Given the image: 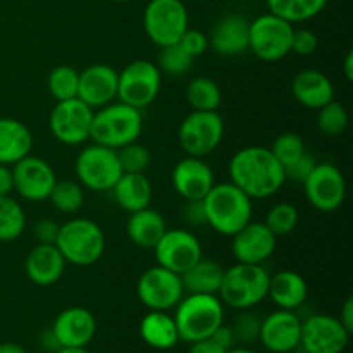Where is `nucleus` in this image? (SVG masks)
<instances>
[{
	"mask_svg": "<svg viewBox=\"0 0 353 353\" xmlns=\"http://www.w3.org/2000/svg\"><path fill=\"white\" fill-rule=\"evenodd\" d=\"M54 353H90V352L86 350V348H68V347H62V348H59V350L54 352Z\"/></svg>",
	"mask_w": 353,
	"mask_h": 353,
	"instance_id": "54",
	"label": "nucleus"
},
{
	"mask_svg": "<svg viewBox=\"0 0 353 353\" xmlns=\"http://www.w3.org/2000/svg\"><path fill=\"white\" fill-rule=\"evenodd\" d=\"M269 150L272 152V155L276 157V161L281 164V168L285 169L286 165H290L292 162H295L296 159L302 157L307 152L305 141L302 140V137L293 131H286L276 137V140L272 141V145L269 147Z\"/></svg>",
	"mask_w": 353,
	"mask_h": 353,
	"instance_id": "40",
	"label": "nucleus"
},
{
	"mask_svg": "<svg viewBox=\"0 0 353 353\" xmlns=\"http://www.w3.org/2000/svg\"><path fill=\"white\" fill-rule=\"evenodd\" d=\"M185 97L192 110H219L223 103L221 86L207 76H196L188 83Z\"/></svg>",
	"mask_w": 353,
	"mask_h": 353,
	"instance_id": "33",
	"label": "nucleus"
},
{
	"mask_svg": "<svg viewBox=\"0 0 353 353\" xmlns=\"http://www.w3.org/2000/svg\"><path fill=\"white\" fill-rule=\"evenodd\" d=\"M143 28L157 47L178 43L190 28L188 9L183 0H150L145 7Z\"/></svg>",
	"mask_w": 353,
	"mask_h": 353,
	"instance_id": "11",
	"label": "nucleus"
},
{
	"mask_svg": "<svg viewBox=\"0 0 353 353\" xmlns=\"http://www.w3.org/2000/svg\"><path fill=\"white\" fill-rule=\"evenodd\" d=\"M309 296V285L305 278L292 269H283L269 278L268 299L272 300L278 309L296 310L305 303Z\"/></svg>",
	"mask_w": 353,
	"mask_h": 353,
	"instance_id": "26",
	"label": "nucleus"
},
{
	"mask_svg": "<svg viewBox=\"0 0 353 353\" xmlns=\"http://www.w3.org/2000/svg\"><path fill=\"white\" fill-rule=\"evenodd\" d=\"M265 3L269 12L292 24H299L319 16L326 9L327 0H265Z\"/></svg>",
	"mask_w": 353,
	"mask_h": 353,
	"instance_id": "32",
	"label": "nucleus"
},
{
	"mask_svg": "<svg viewBox=\"0 0 353 353\" xmlns=\"http://www.w3.org/2000/svg\"><path fill=\"white\" fill-rule=\"evenodd\" d=\"M123 172H145L152 164V155L145 145L133 141L117 150Z\"/></svg>",
	"mask_w": 353,
	"mask_h": 353,
	"instance_id": "41",
	"label": "nucleus"
},
{
	"mask_svg": "<svg viewBox=\"0 0 353 353\" xmlns=\"http://www.w3.org/2000/svg\"><path fill=\"white\" fill-rule=\"evenodd\" d=\"M112 2H117V3H124V2H131V0H112Z\"/></svg>",
	"mask_w": 353,
	"mask_h": 353,
	"instance_id": "56",
	"label": "nucleus"
},
{
	"mask_svg": "<svg viewBox=\"0 0 353 353\" xmlns=\"http://www.w3.org/2000/svg\"><path fill=\"white\" fill-rule=\"evenodd\" d=\"M202 202L207 226L223 236L238 233L245 224L250 223L254 214L250 196L231 181L216 183Z\"/></svg>",
	"mask_w": 353,
	"mask_h": 353,
	"instance_id": "2",
	"label": "nucleus"
},
{
	"mask_svg": "<svg viewBox=\"0 0 353 353\" xmlns=\"http://www.w3.org/2000/svg\"><path fill=\"white\" fill-rule=\"evenodd\" d=\"M165 230H168L165 219L152 207L131 212L126 223V234L131 243L145 250H152Z\"/></svg>",
	"mask_w": 353,
	"mask_h": 353,
	"instance_id": "29",
	"label": "nucleus"
},
{
	"mask_svg": "<svg viewBox=\"0 0 353 353\" xmlns=\"http://www.w3.org/2000/svg\"><path fill=\"white\" fill-rule=\"evenodd\" d=\"M338 319H340V323L352 333L353 331V296H348V299L345 300Z\"/></svg>",
	"mask_w": 353,
	"mask_h": 353,
	"instance_id": "51",
	"label": "nucleus"
},
{
	"mask_svg": "<svg viewBox=\"0 0 353 353\" xmlns=\"http://www.w3.org/2000/svg\"><path fill=\"white\" fill-rule=\"evenodd\" d=\"M50 331L61 348H86L97 334V319L85 307H69L55 317Z\"/></svg>",
	"mask_w": 353,
	"mask_h": 353,
	"instance_id": "21",
	"label": "nucleus"
},
{
	"mask_svg": "<svg viewBox=\"0 0 353 353\" xmlns=\"http://www.w3.org/2000/svg\"><path fill=\"white\" fill-rule=\"evenodd\" d=\"M317 159L312 154L305 152L300 159H296L295 162H292L290 165H286L283 171H285L286 181H295V183H303L307 179V176L312 172V169L316 168Z\"/></svg>",
	"mask_w": 353,
	"mask_h": 353,
	"instance_id": "45",
	"label": "nucleus"
},
{
	"mask_svg": "<svg viewBox=\"0 0 353 353\" xmlns=\"http://www.w3.org/2000/svg\"><path fill=\"white\" fill-rule=\"evenodd\" d=\"M295 24L276 14L268 12L250 21L248 50L264 62H278L292 54V40Z\"/></svg>",
	"mask_w": 353,
	"mask_h": 353,
	"instance_id": "8",
	"label": "nucleus"
},
{
	"mask_svg": "<svg viewBox=\"0 0 353 353\" xmlns=\"http://www.w3.org/2000/svg\"><path fill=\"white\" fill-rule=\"evenodd\" d=\"M157 265L181 276L196 261L203 257V248L199 238L188 230H165L154 248Z\"/></svg>",
	"mask_w": 353,
	"mask_h": 353,
	"instance_id": "15",
	"label": "nucleus"
},
{
	"mask_svg": "<svg viewBox=\"0 0 353 353\" xmlns=\"http://www.w3.org/2000/svg\"><path fill=\"white\" fill-rule=\"evenodd\" d=\"M14 192L12 168L0 164V196H7Z\"/></svg>",
	"mask_w": 353,
	"mask_h": 353,
	"instance_id": "50",
	"label": "nucleus"
},
{
	"mask_svg": "<svg viewBox=\"0 0 353 353\" xmlns=\"http://www.w3.org/2000/svg\"><path fill=\"white\" fill-rule=\"evenodd\" d=\"M223 138L224 119L217 110H192L179 124V145L192 157L210 155L219 148Z\"/></svg>",
	"mask_w": 353,
	"mask_h": 353,
	"instance_id": "9",
	"label": "nucleus"
},
{
	"mask_svg": "<svg viewBox=\"0 0 353 353\" xmlns=\"http://www.w3.org/2000/svg\"><path fill=\"white\" fill-rule=\"evenodd\" d=\"M26 230V212L10 195L0 196V241H14Z\"/></svg>",
	"mask_w": 353,
	"mask_h": 353,
	"instance_id": "34",
	"label": "nucleus"
},
{
	"mask_svg": "<svg viewBox=\"0 0 353 353\" xmlns=\"http://www.w3.org/2000/svg\"><path fill=\"white\" fill-rule=\"evenodd\" d=\"M174 323L179 340L186 343L209 338L224 324V305L217 295L188 293L174 307Z\"/></svg>",
	"mask_w": 353,
	"mask_h": 353,
	"instance_id": "5",
	"label": "nucleus"
},
{
	"mask_svg": "<svg viewBox=\"0 0 353 353\" xmlns=\"http://www.w3.org/2000/svg\"><path fill=\"white\" fill-rule=\"evenodd\" d=\"M141 131H143L141 110L117 100L93 112L90 140L93 143L119 150L124 145L140 140Z\"/></svg>",
	"mask_w": 353,
	"mask_h": 353,
	"instance_id": "3",
	"label": "nucleus"
},
{
	"mask_svg": "<svg viewBox=\"0 0 353 353\" xmlns=\"http://www.w3.org/2000/svg\"><path fill=\"white\" fill-rule=\"evenodd\" d=\"M183 216H185L186 223L190 226H202L205 224V210H203V202L202 200H192V202L185 203V209H183Z\"/></svg>",
	"mask_w": 353,
	"mask_h": 353,
	"instance_id": "47",
	"label": "nucleus"
},
{
	"mask_svg": "<svg viewBox=\"0 0 353 353\" xmlns=\"http://www.w3.org/2000/svg\"><path fill=\"white\" fill-rule=\"evenodd\" d=\"M162 72L157 64L145 59L124 65L117 78V100L143 110L152 105L161 93Z\"/></svg>",
	"mask_w": 353,
	"mask_h": 353,
	"instance_id": "10",
	"label": "nucleus"
},
{
	"mask_svg": "<svg viewBox=\"0 0 353 353\" xmlns=\"http://www.w3.org/2000/svg\"><path fill=\"white\" fill-rule=\"evenodd\" d=\"M343 72H345V78H347L348 81H352L353 79V52L352 50L348 52L347 57H345Z\"/></svg>",
	"mask_w": 353,
	"mask_h": 353,
	"instance_id": "53",
	"label": "nucleus"
},
{
	"mask_svg": "<svg viewBox=\"0 0 353 353\" xmlns=\"http://www.w3.org/2000/svg\"><path fill=\"white\" fill-rule=\"evenodd\" d=\"M110 192L117 205L130 214L150 207L154 196V188L145 172H123Z\"/></svg>",
	"mask_w": 353,
	"mask_h": 353,
	"instance_id": "27",
	"label": "nucleus"
},
{
	"mask_svg": "<svg viewBox=\"0 0 353 353\" xmlns=\"http://www.w3.org/2000/svg\"><path fill=\"white\" fill-rule=\"evenodd\" d=\"M76 181L95 193L110 192L123 174L117 150L92 143L81 148L74 161Z\"/></svg>",
	"mask_w": 353,
	"mask_h": 353,
	"instance_id": "7",
	"label": "nucleus"
},
{
	"mask_svg": "<svg viewBox=\"0 0 353 353\" xmlns=\"http://www.w3.org/2000/svg\"><path fill=\"white\" fill-rule=\"evenodd\" d=\"M137 295L148 310L169 312L185 296V286L181 276L155 264L140 276L137 283Z\"/></svg>",
	"mask_w": 353,
	"mask_h": 353,
	"instance_id": "14",
	"label": "nucleus"
},
{
	"mask_svg": "<svg viewBox=\"0 0 353 353\" xmlns=\"http://www.w3.org/2000/svg\"><path fill=\"white\" fill-rule=\"evenodd\" d=\"M0 353H28V350L21 345L7 341V343H0Z\"/></svg>",
	"mask_w": 353,
	"mask_h": 353,
	"instance_id": "52",
	"label": "nucleus"
},
{
	"mask_svg": "<svg viewBox=\"0 0 353 353\" xmlns=\"http://www.w3.org/2000/svg\"><path fill=\"white\" fill-rule=\"evenodd\" d=\"M59 228L61 224L55 223L54 219H48V217H43V219L37 221L33 226V236L38 243L43 245H55L59 234Z\"/></svg>",
	"mask_w": 353,
	"mask_h": 353,
	"instance_id": "46",
	"label": "nucleus"
},
{
	"mask_svg": "<svg viewBox=\"0 0 353 353\" xmlns=\"http://www.w3.org/2000/svg\"><path fill=\"white\" fill-rule=\"evenodd\" d=\"M140 336L155 350H171L179 343L174 317L162 310H148L140 323Z\"/></svg>",
	"mask_w": 353,
	"mask_h": 353,
	"instance_id": "30",
	"label": "nucleus"
},
{
	"mask_svg": "<svg viewBox=\"0 0 353 353\" xmlns=\"http://www.w3.org/2000/svg\"><path fill=\"white\" fill-rule=\"evenodd\" d=\"M302 319L295 310L278 309L261 321L259 341L272 353H290L300 347Z\"/></svg>",
	"mask_w": 353,
	"mask_h": 353,
	"instance_id": "19",
	"label": "nucleus"
},
{
	"mask_svg": "<svg viewBox=\"0 0 353 353\" xmlns=\"http://www.w3.org/2000/svg\"><path fill=\"white\" fill-rule=\"evenodd\" d=\"M317 47H319V38H317V34L314 31L307 30V28H300V30L293 31V54L300 55V57H309V55L316 54Z\"/></svg>",
	"mask_w": 353,
	"mask_h": 353,
	"instance_id": "44",
	"label": "nucleus"
},
{
	"mask_svg": "<svg viewBox=\"0 0 353 353\" xmlns=\"http://www.w3.org/2000/svg\"><path fill=\"white\" fill-rule=\"evenodd\" d=\"M228 171L230 181L252 200L271 199L286 183L281 164L276 161L269 147L262 145L240 148L231 157Z\"/></svg>",
	"mask_w": 353,
	"mask_h": 353,
	"instance_id": "1",
	"label": "nucleus"
},
{
	"mask_svg": "<svg viewBox=\"0 0 353 353\" xmlns=\"http://www.w3.org/2000/svg\"><path fill=\"white\" fill-rule=\"evenodd\" d=\"M271 272L264 264H241L236 262L224 269L217 296L224 307L234 310H250L268 299Z\"/></svg>",
	"mask_w": 353,
	"mask_h": 353,
	"instance_id": "4",
	"label": "nucleus"
},
{
	"mask_svg": "<svg viewBox=\"0 0 353 353\" xmlns=\"http://www.w3.org/2000/svg\"><path fill=\"white\" fill-rule=\"evenodd\" d=\"M105 243V233L95 221L74 217L61 224L55 247L68 264L88 268L103 257Z\"/></svg>",
	"mask_w": 353,
	"mask_h": 353,
	"instance_id": "6",
	"label": "nucleus"
},
{
	"mask_svg": "<svg viewBox=\"0 0 353 353\" xmlns=\"http://www.w3.org/2000/svg\"><path fill=\"white\" fill-rule=\"evenodd\" d=\"M228 353H259L255 350H250V348H231V350H228Z\"/></svg>",
	"mask_w": 353,
	"mask_h": 353,
	"instance_id": "55",
	"label": "nucleus"
},
{
	"mask_svg": "<svg viewBox=\"0 0 353 353\" xmlns=\"http://www.w3.org/2000/svg\"><path fill=\"white\" fill-rule=\"evenodd\" d=\"M171 181L174 192L185 202H192L205 199L207 193L216 185V176L203 159L186 155L172 168Z\"/></svg>",
	"mask_w": 353,
	"mask_h": 353,
	"instance_id": "20",
	"label": "nucleus"
},
{
	"mask_svg": "<svg viewBox=\"0 0 353 353\" xmlns=\"http://www.w3.org/2000/svg\"><path fill=\"white\" fill-rule=\"evenodd\" d=\"M12 168L14 192L26 202H45L50 196L57 174L50 162L34 155H26Z\"/></svg>",
	"mask_w": 353,
	"mask_h": 353,
	"instance_id": "16",
	"label": "nucleus"
},
{
	"mask_svg": "<svg viewBox=\"0 0 353 353\" xmlns=\"http://www.w3.org/2000/svg\"><path fill=\"white\" fill-rule=\"evenodd\" d=\"M188 353H228V350L217 345L212 338H203V340L190 343Z\"/></svg>",
	"mask_w": 353,
	"mask_h": 353,
	"instance_id": "49",
	"label": "nucleus"
},
{
	"mask_svg": "<svg viewBox=\"0 0 353 353\" xmlns=\"http://www.w3.org/2000/svg\"><path fill=\"white\" fill-rule=\"evenodd\" d=\"M224 268L212 259H200L181 274L185 293H205L217 295L223 281Z\"/></svg>",
	"mask_w": 353,
	"mask_h": 353,
	"instance_id": "31",
	"label": "nucleus"
},
{
	"mask_svg": "<svg viewBox=\"0 0 353 353\" xmlns=\"http://www.w3.org/2000/svg\"><path fill=\"white\" fill-rule=\"evenodd\" d=\"M48 200L55 210L71 216L79 212L85 205V188L74 179H62V181L57 179Z\"/></svg>",
	"mask_w": 353,
	"mask_h": 353,
	"instance_id": "35",
	"label": "nucleus"
},
{
	"mask_svg": "<svg viewBox=\"0 0 353 353\" xmlns=\"http://www.w3.org/2000/svg\"><path fill=\"white\" fill-rule=\"evenodd\" d=\"M195 59L190 57L179 43L168 45V47H159L157 68L159 71L169 76H183L192 69Z\"/></svg>",
	"mask_w": 353,
	"mask_h": 353,
	"instance_id": "39",
	"label": "nucleus"
},
{
	"mask_svg": "<svg viewBox=\"0 0 353 353\" xmlns=\"http://www.w3.org/2000/svg\"><path fill=\"white\" fill-rule=\"evenodd\" d=\"M293 99L302 107L319 110L334 100V85L330 76L317 69H303L296 72L292 81Z\"/></svg>",
	"mask_w": 353,
	"mask_h": 353,
	"instance_id": "25",
	"label": "nucleus"
},
{
	"mask_svg": "<svg viewBox=\"0 0 353 353\" xmlns=\"http://www.w3.org/2000/svg\"><path fill=\"white\" fill-rule=\"evenodd\" d=\"M119 72L109 64H92L79 71L78 99L93 110L117 99Z\"/></svg>",
	"mask_w": 353,
	"mask_h": 353,
	"instance_id": "22",
	"label": "nucleus"
},
{
	"mask_svg": "<svg viewBox=\"0 0 353 353\" xmlns=\"http://www.w3.org/2000/svg\"><path fill=\"white\" fill-rule=\"evenodd\" d=\"M68 262L55 245H34L26 255L24 271L28 279L37 286H54L61 281L65 272Z\"/></svg>",
	"mask_w": 353,
	"mask_h": 353,
	"instance_id": "24",
	"label": "nucleus"
},
{
	"mask_svg": "<svg viewBox=\"0 0 353 353\" xmlns=\"http://www.w3.org/2000/svg\"><path fill=\"white\" fill-rule=\"evenodd\" d=\"M183 47V50L190 55V57L196 59L200 55H203L209 48V37L205 33H202L200 30H193V28H188V30L183 33V37L179 38L178 41Z\"/></svg>",
	"mask_w": 353,
	"mask_h": 353,
	"instance_id": "43",
	"label": "nucleus"
},
{
	"mask_svg": "<svg viewBox=\"0 0 353 353\" xmlns=\"http://www.w3.org/2000/svg\"><path fill=\"white\" fill-rule=\"evenodd\" d=\"M209 338H212V340L216 341L217 345H221L224 350H231V348L234 347V343H236L231 326H224V324H221V326L217 327V330L214 331Z\"/></svg>",
	"mask_w": 353,
	"mask_h": 353,
	"instance_id": "48",
	"label": "nucleus"
},
{
	"mask_svg": "<svg viewBox=\"0 0 353 353\" xmlns=\"http://www.w3.org/2000/svg\"><path fill=\"white\" fill-rule=\"evenodd\" d=\"M348 128V112L345 105L336 100H331L317 110V130L324 137H340Z\"/></svg>",
	"mask_w": 353,
	"mask_h": 353,
	"instance_id": "38",
	"label": "nucleus"
},
{
	"mask_svg": "<svg viewBox=\"0 0 353 353\" xmlns=\"http://www.w3.org/2000/svg\"><path fill=\"white\" fill-rule=\"evenodd\" d=\"M350 334L338 317L314 314L302 321L300 347L307 353H343Z\"/></svg>",
	"mask_w": 353,
	"mask_h": 353,
	"instance_id": "17",
	"label": "nucleus"
},
{
	"mask_svg": "<svg viewBox=\"0 0 353 353\" xmlns=\"http://www.w3.org/2000/svg\"><path fill=\"white\" fill-rule=\"evenodd\" d=\"M240 316L236 317L234 324L231 326L234 334V340L243 341V343H250V341L259 340V330H261V317L255 314L248 312V310H240Z\"/></svg>",
	"mask_w": 353,
	"mask_h": 353,
	"instance_id": "42",
	"label": "nucleus"
},
{
	"mask_svg": "<svg viewBox=\"0 0 353 353\" xmlns=\"http://www.w3.org/2000/svg\"><path fill=\"white\" fill-rule=\"evenodd\" d=\"M248 33L250 21L240 14H228L221 17L212 28L209 37V48L217 54L234 57L248 50Z\"/></svg>",
	"mask_w": 353,
	"mask_h": 353,
	"instance_id": "23",
	"label": "nucleus"
},
{
	"mask_svg": "<svg viewBox=\"0 0 353 353\" xmlns=\"http://www.w3.org/2000/svg\"><path fill=\"white\" fill-rule=\"evenodd\" d=\"M302 185L307 202L319 212H334L347 199V179L331 162H317Z\"/></svg>",
	"mask_w": 353,
	"mask_h": 353,
	"instance_id": "13",
	"label": "nucleus"
},
{
	"mask_svg": "<svg viewBox=\"0 0 353 353\" xmlns=\"http://www.w3.org/2000/svg\"><path fill=\"white\" fill-rule=\"evenodd\" d=\"M299 221L300 212L296 205L290 202H279L268 210L264 224L279 238L292 234L299 226Z\"/></svg>",
	"mask_w": 353,
	"mask_h": 353,
	"instance_id": "37",
	"label": "nucleus"
},
{
	"mask_svg": "<svg viewBox=\"0 0 353 353\" xmlns=\"http://www.w3.org/2000/svg\"><path fill=\"white\" fill-rule=\"evenodd\" d=\"M78 85L79 71L76 68H72V65H55V68L48 72L47 88L55 102L76 99V97H78Z\"/></svg>",
	"mask_w": 353,
	"mask_h": 353,
	"instance_id": "36",
	"label": "nucleus"
},
{
	"mask_svg": "<svg viewBox=\"0 0 353 353\" xmlns=\"http://www.w3.org/2000/svg\"><path fill=\"white\" fill-rule=\"evenodd\" d=\"M33 134L30 128L14 117H0V164L14 165L31 154Z\"/></svg>",
	"mask_w": 353,
	"mask_h": 353,
	"instance_id": "28",
	"label": "nucleus"
},
{
	"mask_svg": "<svg viewBox=\"0 0 353 353\" xmlns=\"http://www.w3.org/2000/svg\"><path fill=\"white\" fill-rule=\"evenodd\" d=\"M95 110L78 97L55 102L48 116V128L57 141L68 147H78L90 140Z\"/></svg>",
	"mask_w": 353,
	"mask_h": 353,
	"instance_id": "12",
	"label": "nucleus"
},
{
	"mask_svg": "<svg viewBox=\"0 0 353 353\" xmlns=\"http://www.w3.org/2000/svg\"><path fill=\"white\" fill-rule=\"evenodd\" d=\"M278 247V236L264 223L245 224L231 236V254L241 264H265Z\"/></svg>",
	"mask_w": 353,
	"mask_h": 353,
	"instance_id": "18",
	"label": "nucleus"
}]
</instances>
